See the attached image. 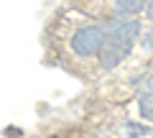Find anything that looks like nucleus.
Returning a JSON list of instances; mask_svg holds the SVG:
<instances>
[{
  "label": "nucleus",
  "instance_id": "obj_1",
  "mask_svg": "<svg viewBox=\"0 0 153 138\" xmlns=\"http://www.w3.org/2000/svg\"><path fill=\"white\" fill-rule=\"evenodd\" d=\"M105 41H107V36H105L102 23H100L97 18H92V21H82V23L74 26V31L66 36V49H69V54L76 56V59L92 61V59H97V54L102 51Z\"/></svg>",
  "mask_w": 153,
  "mask_h": 138
},
{
  "label": "nucleus",
  "instance_id": "obj_2",
  "mask_svg": "<svg viewBox=\"0 0 153 138\" xmlns=\"http://www.w3.org/2000/svg\"><path fill=\"white\" fill-rule=\"evenodd\" d=\"M97 21L102 23L107 41L123 44V46H128V49H135L138 41H140V36H143V31H146L143 18H123V16L107 13V16L97 18Z\"/></svg>",
  "mask_w": 153,
  "mask_h": 138
},
{
  "label": "nucleus",
  "instance_id": "obj_3",
  "mask_svg": "<svg viewBox=\"0 0 153 138\" xmlns=\"http://www.w3.org/2000/svg\"><path fill=\"white\" fill-rule=\"evenodd\" d=\"M133 49H128V46L123 44H115V41H105L102 51L97 54V66L102 69V72H112V69H117V66H123L128 59H130Z\"/></svg>",
  "mask_w": 153,
  "mask_h": 138
},
{
  "label": "nucleus",
  "instance_id": "obj_4",
  "mask_svg": "<svg viewBox=\"0 0 153 138\" xmlns=\"http://www.w3.org/2000/svg\"><path fill=\"white\" fill-rule=\"evenodd\" d=\"M146 8H148V0H110L107 13L123 18H143Z\"/></svg>",
  "mask_w": 153,
  "mask_h": 138
},
{
  "label": "nucleus",
  "instance_id": "obj_5",
  "mask_svg": "<svg viewBox=\"0 0 153 138\" xmlns=\"http://www.w3.org/2000/svg\"><path fill=\"white\" fill-rule=\"evenodd\" d=\"M135 113H138L140 120H146V123L153 125V90H148V92H138Z\"/></svg>",
  "mask_w": 153,
  "mask_h": 138
},
{
  "label": "nucleus",
  "instance_id": "obj_6",
  "mask_svg": "<svg viewBox=\"0 0 153 138\" xmlns=\"http://www.w3.org/2000/svg\"><path fill=\"white\" fill-rule=\"evenodd\" d=\"M138 49H140L143 54L153 56V26H146V31H143L140 41H138Z\"/></svg>",
  "mask_w": 153,
  "mask_h": 138
},
{
  "label": "nucleus",
  "instance_id": "obj_7",
  "mask_svg": "<svg viewBox=\"0 0 153 138\" xmlns=\"http://www.w3.org/2000/svg\"><path fill=\"white\" fill-rule=\"evenodd\" d=\"M143 23L153 26V0H148V8H146V13H143Z\"/></svg>",
  "mask_w": 153,
  "mask_h": 138
},
{
  "label": "nucleus",
  "instance_id": "obj_8",
  "mask_svg": "<svg viewBox=\"0 0 153 138\" xmlns=\"http://www.w3.org/2000/svg\"><path fill=\"white\" fill-rule=\"evenodd\" d=\"M46 138H64L61 133H54V136H46Z\"/></svg>",
  "mask_w": 153,
  "mask_h": 138
},
{
  "label": "nucleus",
  "instance_id": "obj_9",
  "mask_svg": "<svg viewBox=\"0 0 153 138\" xmlns=\"http://www.w3.org/2000/svg\"><path fill=\"white\" fill-rule=\"evenodd\" d=\"M151 138H153V136H151Z\"/></svg>",
  "mask_w": 153,
  "mask_h": 138
}]
</instances>
